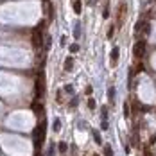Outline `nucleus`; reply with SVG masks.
<instances>
[{
    "mask_svg": "<svg viewBox=\"0 0 156 156\" xmlns=\"http://www.w3.org/2000/svg\"><path fill=\"white\" fill-rule=\"evenodd\" d=\"M43 27H45V23L40 22V25L32 31V43H34V47L36 48L43 47V41H45V38H43Z\"/></svg>",
    "mask_w": 156,
    "mask_h": 156,
    "instance_id": "1",
    "label": "nucleus"
},
{
    "mask_svg": "<svg viewBox=\"0 0 156 156\" xmlns=\"http://www.w3.org/2000/svg\"><path fill=\"white\" fill-rule=\"evenodd\" d=\"M45 129H47V124L45 122H40V124L34 127V142H36V147H40L43 138H45Z\"/></svg>",
    "mask_w": 156,
    "mask_h": 156,
    "instance_id": "2",
    "label": "nucleus"
},
{
    "mask_svg": "<svg viewBox=\"0 0 156 156\" xmlns=\"http://www.w3.org/2000/svg\"><path fill=\"white\" fill-rule=\"evenodd\" d=\"M133 54H135V58H142V56L145 54V40H138V41L135 43Z\"/></svg>",
    "mask_w": 156,
    "mask_h": 156,
    "instance_id": "3",
    "label": "nucleus"
},
{
    "mask_svg": "<svg viewBox=\"0 0 156 156\" xmlns=\"http://www.w3.org/2000/svg\"><path fill=\"white\" fill-rule=\"evenodd\" d=\"M149 34V23L147 22H140L135 27V36H147Z\"/></svg>",
    "mask_w": 156,
    "mask_h": 156,
    "instance_id": "4",
    "label": "nucleus"
},
{
    "mask_svg": "<svg viewBox=\"0 0 156 156\" xmlns=\"http://www.w3.org/2000/svg\"><path fill=\"white\" fill-rule=\"evenodd\" d=\"M119 54H120V48L113 47V50H111V65H113V66H115L117 61H119Z\"/></svg>",
    "mask_w": 156,
    "mask_h": 156,
    "instance_id": "5",
    "label": "nucleus"
},
{
    "mask_svg": "<svg viewBox=\"0 0 156 156\" xmlns=\"http://www.w3.org/2000/svg\"><path fill=\"white\" fill-rule=\"evenodd\" d=\"M72 7H74V13L79 15L81 13V0H72Z\"/></svg>",
    "mask_w": 156,
    "mask_h": 156,
    "instance_id": "6",
    "label": "nucleus"
},
{
    "mask_svg": "<svg viewBox=\"0 0 156 156\" xmlns=\"http://www.w3.org/2000/svg\"><path fill=\"white\" fill-rule=\"evenodd\" d=\"M72 65H74V59H72V58H66V59H65V70H66V72H70V70L74 68Z\"/></svg>",
    "mask_w": 156,
    "mask_h": 156,
    "instance_id": "7",
    "label": "nucleus"
},
{
    "mask_svg": "<svg viewBox=\"0 0 156 156\" xmlns=\"http://www.w3.org/2000/svg\"><path fill=\"white\" fill-rule=\"evenodd\" d=\"M66 149H68L66 142H59V144H58V151H59V153H63V154H65V153H66Z\"/></svg>",
    "mask_w": 156,
    "mask_h": 156,
    "instance_id": "8",
    "label": "nucleus"
},
{
    "mask_svg": "<svg viewBox=\"0 0 156 156\" xmlns=\"http://www.w3.org/2000/svg\"><path fill=\"white\" fill-rule=\"evenodd\" d=\"M32 109H34V113H38V115H41V111H43V106H41L40 102H38V104L34 102V104H32Z\"/></svg>",
    "mask_w": 156,
    "mask_h": 156,
    "instance_id": "9",
    "label": "nucleus"
},
{
    "mask_svg": "<svg viewBox=\"0 0 156 156\" xmlns=\"http://www.w3.org/2000/svg\"><path fill=\"white\" fill-rule=\"evenodd\" d=\"M79 34H81V27H79V23H76V27H74V40H79Z\"/></svg>",
    "mask_w": 156,
    "mask_h": 156,
    "instance_id": "10",
    "label": "nucleus"
},
{
    "mask_svg": "<svg viewBox=\"0 0 156 156\" xmlns=\"http://www.w3.org/2000/svg\"><path fill=\"white\" fill-rule=\"evenodd\" d=\"M52 127H54V131H59V129H61V120H59V119H56Z\"/></svg>",
    "mask_w": 156,
    "mask_h": 156,
    "instance_id": "11",
    "label": "nucleus"
},
{
    "mask_svg": "<svg viewBox=\"0 0 156 156\" xmlns=\"http://www.w3.org/2000/svg\"><path fill=\"white\" fill-rule=\"evenodd\" d=\"M104 156H113V149L109 145H104Z\"/></svg>",
    "mask_w": 156,
    "mask_h": 156,
    "instance_id": "12",
    "label": "nucleus"
},
{
    "mask_svg": "<svg viewBox=\"0 0 156 156\" xmlns=\"http://www.w3.org/2000/svg\"><path fill=\"white\" fill-rule=\"evenodd\" d=\"M101 117H102V120H108V108H106V106H104L102 111H101Z\"/></svg>",
    "mask_w": 156,
    "mask_h": 156,
    "instance_id": "13",
    "label": "nucleus"
},
{
    "mask_svg": "<svg viewBox=\"0 0 156 156\" xmlns=\"http://www.w3.org/2000/svg\"><path fill=\"white\" fill-rule=\"evenodd\" d=\"M77 50H79V45H77V43H72V45H70V52H72V54H76Z\"/></svg>",
    "mask_w": 156,
    "mask_h": 156,
    "instance_id": "14",
    "label": "nucleus"
},
{
    "mask_svg": "<svg viewBox=\"0 0 156 156\" xmlns=\"http://www.w3.org/2000/svg\"><path fill=\"white\" fill-rule=\"evenodd\" d=\"M95 106H97V104H95V99H88V108L95 109Z\"/></svg>",
    "mask_w": 156,
    "mask_h": 156,
    "instance_id": "15",
    "label": "nucleus"
},
{
    "mask_svg": "<svg viewBox=\"0 0 156 156\" xmlns=\"http://www.w3.org/2000/svg\"><path fill=\"white\" fill-rule=\"evenodd\" d=\"M94 140L97 142V144H101V142H102V140H101V135H99L97 131H95V133H94Z\"/></svg>",
    "mask_w": 156,
    "mask_h": 156,
    "instance_id": "16",
    "label": "nucleus"
},
{
    "mask_svg": "<svg viewBox=\"0 0 156 156\" xmlns=\"http://www.w3.org/2000/svg\"><path fill=\"white\" fill-rule=\"evenodd\" d=\"M113 97H115V88H113V86H111V88H109V99H111V101H113Z\"/></svg>",
    "mask_w": 156,
    "mask_h": 156,
    "instance_id": "17",
    "label": "nucleus"
},
{
    "mask_svg": "<svg viewBox=\"0 0 156 156\" xmlns=\"http://www.w3.org/2000/svg\"><path fill=\"white\" fill-rule=\"evenodd\" d=\"M108 120H102V122H101V127H102V129H108Z\"/></svg>",
    "mask_w": 156,
    "mask_h": 156,
    "instance_id": "18",
    "label": "nucleus"
},
{
    "mask_svg": "<svg viewBox=\"0 0 156 156\" xmlns=\"http://www.w3.org/2000/svg\"><path fill=\"white\" fill-rule=\"evenodd\" d=\"M65 92H68V94H72V92H74V88H72L70 84H66V86H65Z\"/></svg>",
    "mask_w": 156,
    "mask_h": 156,
    "instance_id": "19",
    "label": "nucleus"
},
{
    "mask_svg": "<svg viewBox=\"0 0 156 156\" xmlns=\"http://www.w3.org/2000/svg\"><path fill=\"white\" fill-rule=\"evenodd\" d=\"M144 153H145V156H153V153H151V149H149V147H145V149H144Z\"/></svg>",
    "mask_w": 156,
    "mask_h": 156,
    "instance_id": "20",
    "label": "nucleus"
},
{
    "mask_svg": "<svg viewBox=\"0 0 156 156\" xmlns=\"http://www.w3.org/2000/svg\"><path fill=\"white\" fill-rule=\"evenodd\" d=\"M54 154H56V151H54V147H50L48 153H47V156H54Z\"/></svg>",
    "mask_w": 156,
    "mask_h": 156,
    "instance_id": "21",
    "label": "nucleus"
},
{
    "mask_svg": "<svg viewBox=\"0 0 156 156\" xmlns=\"http://www.w3.org/2000/svg\"><path fill=\"white\" fill-rule=\"evenodd\" d=\"M70 106H72V108H76V106H77V99H72V102H70Z\"/></svg>",
    "mask_w": 156,
    "mask_h": 156,
    "instance_id": "22",
    "label": "nucleus"
},
{
    "mask_svg": "<svg viewBox=\"0 0 156 156\" xmlns=\"http://www.w3.org/2000/svg\"><path fill=\"white\" fill-rule=\"evenodd\" d=\"M109 16V11H108V7H106V9H104V13H102V18H108Z\"/></svg>",
    "mask_w": 156,
    "mask_h": 156,
    "instance_id": "23",
    "label": "nucleus"
},
{
    "mask_svg": "<svg viewBox=\"0 0 156 156\" xmlns=\"http://www.w3.org/2000/svg\"><path fill=\"white\" fill-rule=\"evenodd\" d=\"M61 45H63V47L66 45V36H61Z\"/></svg>",
    "mask_w": 156,
    "mask_h": 156,
    "instance_id": "24",
    "label": "nucleus"
}]
</instances>
